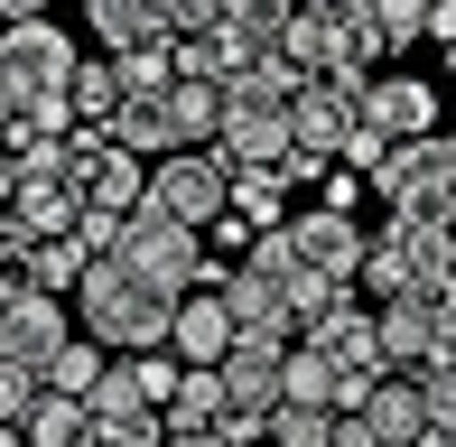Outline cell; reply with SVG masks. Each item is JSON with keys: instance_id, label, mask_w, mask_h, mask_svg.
<instances>
[{"instance_id": "1", "label": "cell", "mask_w": 456, "mask_h": 447, "mask_svg": "<svg viewBox=\"0 0 456 447\" xmlns=\"http://www.w3.org/2000/svg\"><path fill=\"white\" fill-rule=\"evenodd\" d=\"M75 298H85V336L102 345V354H168V317H177V298L140 289L121 261H94Z\"/></svg>"}, {"instance_id": "2", "label": "cell", "mask_w": 456, "mask_h": 447, "mask_svg": "<svg viewBox=\"0 0 456 447\" xmlns=\"http://www.w3.org/2000/svg\"><path fill=\"white\" fill-rule=\"evenodd\" d=\"M112 261L140 280V289H159V298H186V289H205V233H186V224H168L140 196V215H121V233H112Z\"/></svg>"}, {"instance_id": "3", "label": "cell", "mask_w": 456, "mask_h": 447, "mask_svg": "<svg viewBox=\"0 0 456 447\" xmlns=\"http://www.w3.org/2000/svg\"><path fill=\"white\" fill-rule=\"evenodd\" d=\"M75 66H85V47H75V28H56L47 10H37V19H0V103H10V112L66 93Z\"/></svg>"}, {"instance_id": "4", "label": "cell", "mask_w": 456, "mask_h": 447, "mask_svg": "<svg viewBox=\"0 0 456 447\" xmlns=\"http://www.w3.org/2000/svg\"><path fill=\"white\" fill-rule=\"evenodd\" d=\"M66 196L75 215H140V196H150V168H140L131 150H121L112 131H75L66 140Z\"/></svg>"}, {"instance_id": "5", "label": "cell", "mask_w": 456, "mask_h": 447, "mask_svg": "<svg viewBox=\"0 0 456 447\" xmlns=\"http://www.w3.org/2000/svg\"><path fill=\"white\" fill-rule=\"evenodd\" d=\"M150 206L168 224H186V233H215L233 215V177H224L215 150H177L168 168H150Z\"/></svg>"}, {"instance_id": "6", "label": "cell", "mask_w": 456, "mask_h": 447, "mask_svg": "<svg viewBox=\"0 0 456 447\" xmlns=\"http://www.w3.org/2000/svg\"><path fill=\"white\" fill-rule=\"evenodd\" d=\"M372 317H382V373L419 382L428 363H456V298H391Z\"/></svg>"}, {"instance_id": "7", "label": "cell", "mask_w": 456, "mask_h": 447, "mask_svg": "<svg viewBox=\"0 0 456 447\" xmlns=\"http://www.w3.org/2000/svg\"><path fill=\"white\" fill-rule=\"evenodd\" d=\"M363 131L391 140V150H419V140H438V85L428 75H372L363 85Z\"/></svg>"}, {"instance_id": "8", "label": "cell", "mask_w": 456, "mask_h": 447, "mask_svg": "<svg viewBox=\"0 0 456 447\" xmlns=\"http://www.w3.org/2000/svg\"><path fill=\"white\" fill-rule=\"evenodd\" d=\"M289 242H298V271L326 280V289H354V280H363V252H372V233H363L354 215H317V206L289 215Z\"/></svg>"}, {"instance_id": "9", "label": "cell", "mask_w": 456, "mask_h": 447, "mask_svg": "<svg viewBox=\"0 0 456 447\" xmlns=\"http://www.w3.org/2000/svg\"><path fill=\"white\" fill-rule=\"evenodd\" d=\"M85 336L66 317V298H19V308H0V363H19V373H37L47 382V363L66 354V345Z\"/></svg>"}, {"instance_id": "10", "label": "cell", "mask_w": 456, "mask_h": 447, "mask_svg": "<svg viewBox=\"0 0 456 447\" xmlns=\"http://www.w3.org/2000/svg\"><path fill=\"white\" fill-rule=\"evenodd\" d=\"M215 158H224V177H289V187H298V140H289V121L224 112V131H215Z\"/></svg>"}, {"instance_id": "11", "label": "cell", "mask_w": 456, "mask_h": 447, "mask_svg": "<svg viewBox=\"0 0 456 447\" xmlns=\"http://www.w3.org/2000/svg\"><path fill=\"white\" fill-rule=\"evenodd\" d=\"M298 345H307V354H326L336 373H382V317H372L363 298H336Z\"/></svg>"}, {"instance_id": "12", "label": "cell", "mask_w": 456, "mask_h": 447, "mask_svg": "<svg viewBox=\"0 0 456 447\" xmlns=\"http://www.w3.org/2000/svg\"><path fill=\"white\" fill-rule=\"evenodd\" d=\"M224 373V401L252 419H280V382H289V345H261V336H233V354L215 363Z\"/></svg>"}, {"instance_id": "13", "label": "cell", "mask_w": 456, "mask_h": 447, "mask_svg": "<svg viewBox=\"0 0 456 447\" xmlns=\"http://www.w3.org/2000/svg\"><path fill=\"white\" fill-rule=\"evenodd\" d=\"M168 354L186 363V373H215V363L233 354V308H224V289H186V298H177Z\"/></svg>"}, {"instance_id": "14", "label": "cell", "mask_w": 456, "mask_h": 447, "mask_svg": "<svg viewBox=\"0 0 456 447\" xmlns=\"http://www.w3.org/2000/svg\"><path fill=\"white\" fill-rule=\"evenodd\" d=\"M85 28H94V47L112 56V66L140 56V47H177V37H168V0H94Z\"/></svg>"}, {"instance_id": "15", "label": "cell", "mask_w": 456, "mask_h": 447, "mask_svg": "<svg viewBox=\"0 0 456 447\" xmlns=\"http://www.w3.org/2000/svg\"><path fill=\"white\" fill-rule=\"evenodd\" d=\"M75 224H85V215H75L66 187H19L10 215H0V242H10V252H47V242H66Z\"/></svg>"}, {"instance_id": "16", "label": "cell", "mask_w": 456, "mask_h": 447, "mask_svg": "<svg viewBox=\"0 0 456 447\" xmlns=\"http://www.w3.org/2000/svg\"><path fill=\"white\" fill-rule=\"evenodd\" d=\"M307 93V75L289 66V56H252V66H233V85H224V112H261V121H289V103Z\"/></svg>"}, {"instance_id": "17", "label": "cell", "mask_w": 456, "mask_h": 447, "mask_svg": "<svg viewBox=\"0 0 456 447\" xmlns=\"http://www.w3.org/2000/svg\"><path fill=\"white\" fill-rule=\"evenodd\" d=\"M363 429H372V447H419V438H428L419 382H410V373H382V382H372V401H363Z\"/></svg>"}, {"instance_id": "18", "label": "cell", "mask_w": 456, "mask_h": 447, "mask_svg": "<svg viewBox=\"0 0 456 447\" xmlns=\"http://www.w3.org/2000/svg\"><path fill=\"white\" fill-rule=\"evenodd\" d=\"M289 0H224V47H233V66H252V56H280L289 47Z\"/></svg>"}, {"instance_id": "19", "label": "cell", "mask_w": 456, "mask_h": 447, "mask_svg": "<svg viewBox=\"0 0 456 447\" xmlns=\"http://www.w3.org/2000/svg\"><path fill=\"white\" fill-rule=\"evenodd\" d=\"M289 66L307 75V85H326V75H345V37H336V10H326V0H307L298 19H289Z\"/></svg>"}, {"instance_id": "20", "label": "cell", "mask_w": 456, "mask_h": 447, "mask_svg": "<svg viewBox=\"0 0 456 447\" xmlns=\"http://www.w3.org/2000/svg\"><path fill=\"white\" fill-rule=\"evenodd\" d=\"M66 103H75V131H112L121 103H131V93H121V66H112V56H85L75 85H66Z\"/></svg>"}, {"instance_id": "21", "label": "cell", "mask_w": 456, "mask_h": 447, "mask_svg": "<svg viewBox=\"0 0 456 447\" xmlns=\"http://www.w3.org/2000/svg\"><path fill=\"white\" fill-rule=\"evenodd\" d=\"M289 196H298L289 177H233V215H224V224H233L242 242H261V233L289 224Z\"/></svg>"}, {"instance_id": "22", "label": "cell", "mask_w": 456, "mask_h": 447, "mask_svg": "<svg viewBox=\"0 0 456 447\" xmlns=\"http://www.w3.org/2000/svg\"><path fill=\"white\" fill-rule=\"evenodd\" d=\"M112 140H121V150L140 158V168H150V158H159V168H168V158L186 150V140H177V121H168V103H121Z\"/></svg>"}, {"instance_id": "23", "label": "cell", "mask_w": 456, "mask_h": 447, "mask_svg": "<svg viewBox=\"0 0 456 447\" xmlns=\"http://www.w3.org/2000/svg\"><path fill=\"white\" fill-rule=\"evenodd\" d=\"M159 419H168V438H215V419H224V373H186L177 401H168Z\"/></svg>"}, {"instance_id": "24", "label": "cell", "mask_w": 456, "mask_h": 447, "mask_svg": "<svg viewBox=\"0 0 456 447\" xmlns=\"http://www.w3.org/2000/svg\"><path fill=\"white\" fill-rule=\"evenodd\" d=\"M280 410H326V419H336V363H326V354H307V345H289Z\"/></svg>"}, {"instance_id": "25", "label": "cell", "mask_w": 456, "mask_h": 447, "mask_svg": "<svg viewBox=\"0 0 456 447\" xmlns=\"http://www.w3.org/2000/svg\"><path fill=\"white\" fill-rule=\"evenodd\" d=\"M85 410H94V429H102V419H159V410H150V392H140V363H131V354H112V373L94 382Z\"/></svg>"}, {"instance_id": "26", "label": "cell", "mask_w": 456, "mask_h": 447, "mask_svg": "<svg viewBox=\"0 0 456 447\" xmlns=\"http://www.w3.org/2000/svg\"><path fill=\"white\" fill-rule=\"evenodd\" d=\"M19 438H28V447H94V410H85V401H37V410H28V429H19Z\"/></svg>"}, {"instance_id": "27", "label": "cell", "mask_w": 456, "mask_h": 447, "mask_svg": "<svg viewBox=\"0 0 456 447\" xmlns=\"http://www.w3.org/2000/svg\"><path fill=\"white\" fill-rule=\"evenodd\" d=\"M102 373H112V354H102L94 336H75L66 354L47 363V392H56V401H94V382H102Z\"/></svg>"}, {"instance_id": "28", "label": "cell", "mask_w": 456, "mask_h": 447, "mask_svg": "<svg viewBox=\"0 0 456 447\" xmlns=\"http://www.w3.org/2000/svg\"><path fill=\"white\" fill-rule=\"evenodd\" d=\"M336 37H345V75L354 85H372V66L391 75V47H382V19L372 10H336Z\"/></svg>"}, {"instance_id": "29", "label": "cell", "mask_w": 456, "mask_h": 447, "mask_svg": "<svg viewBox=\"0 0 456 447\" xmlns=\"http://www.w3.org/2000/svg\"><path fill=\"white\" fill-rule=\"evenodd\" d=\"M47 401V382L19 373V363H0V429H28V410Z\"/></svg>"}, {"instance_id": "30", "label": "cell", "mask_w": 456, "mask_h": 447, "mask_svg": "<svg viewBox=\"0 0 456 447\" xmlns=\"http://www.w3.org/2000/svg\"><path fill=\"white\" fill-rule=\"evenodd\" d=\"M372 19H382V47H391V56L428 37V10H419V0H372Z\"/></svg>"}, {"instance_id": "31", "label": "cell", "mask_w": 456, "mask_h": 447, "mask_svg": "<svg viewBox=\"0 0 456 447\" xmlns=\"http://www.w3.org/2000/svg\"><path fill=\"white\" fill-rule=\"evenodd\" d=\"M419 410H428V429L456 438V363H428L419 373Z\"/></svg>"}, {"instance_id": "32", "label": "cell", "mask_w": 456, "mask_h": 447, "mask_svg": "<svg viewBox=\"0 0 456 447\" xmlns=\"http://www.w3.org/2000/svg\"><path fill=\"white\" fill-rule=\"evenodd\" d=\"M271 447H336V419H326V410H280Z\"/></svg>"}, {"instance_id": "33", "label": "cell", "mask_w": 456, "mask_h": 447, "mask_svg": "<svg viewBox=\"0 0 456 447\" xmlns=\"http://www.w3.org/2000/svg\"><path fill=\"white\" fill-rule=\"evenodd\" d=\"M363 196H372V187H363L354 168H326V177H317V215H354V224H363Z\"/></svg>"}, {"instance_id": "34", "label": "cell", "mask_w": 456, "mask_h": 447, "mask_svg": "<svg viewBox=\"0 0 456 447\" xmlns=\"http://www.w3.org/2000/svg\"><path fill=\"white\" fill-rule=\"evenodd\" d=\"M428 37H438V47H456V0H438V10H428Z\"/></svg>"}, {"instance_id": "35", "label": "cell", "mask_w": 456, "mask_h": 447, "mask_svg": "<svg viewBox=\"0 0 456 447\" xmlns=\"http://www.w3.org/2000/svg\"><path fill=\"white\" fill-rule=\"evenodd\" d=\"M10 196H19V158L0 150V215H10Z\"/></svg>"}, {"instance_id": "36", "label": "cell", "mask_w": 456, "mask_h": 447, "mask_svg": "<svg viewBox=\"0 0 456 447\" xmlns=\"http://www.w3.org/2000/svg\"><path fill=\"white\" fill-rule=\"evenodd\" d=\"M419 447H456V438H447V429H428V438H419Z\"/></svg>"}, {"instance_id": "37", "label": "cell", "mask_w": 456, "mask_h": 447, "mask_svg": "<svg viewBox=\"0 0 456 447\" xmlns=\"http://www.w3.org/2000/svg\"><path fill=\"white\" fill-rule=\"evenodd\" d=\"M168 447H224V438H168Z\"/></svg>"}, {"instance_id": "38", "label": "cell", "mask_w": 456, "mask_h": 447, "mask_svg": "<svg viewBox=\"0 0 456 447\" xmlns=\"http://www.w3.org/2000/svg\"><path fill=\"white\" fill-rule=\"evenodd\" d=\"M0 447H28V438H19V429H0Z\"/></svg>"}, {"instance_id": "39", "label": "cell", "mask_w": 456, "mask_h": 447, "mask_svg": "<svg viewBox=\"0 0 456 447\" xmlns=\"http://www.w3.org/2000/svg\"><path fill=\"white\" fill-rule=\"evenodd\" d=\"M0 131H10V103H0Z\"/></svg>"}]
</instances>
